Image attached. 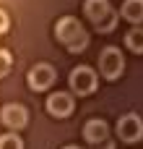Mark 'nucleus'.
Here are the masks:
<instances>
[{
    "label": "nucleus",
    "instance_id": "14",
    "mask_svg": "<svg viewBox=\"0 0 143 149\" xmlns=\"http://www.w3.org/2000/svg\"><path fill=\"white\" fill-rule=\"evenodd\" d=\"M8 29H10V16H8V10L0 8V34H5Z\"/></svg>",
    "mask_w": 143,
    "mask_h": 149
},
{
    "label": "nucleus",
    "instance_id": "16",
    "mask_svg": "<svg viewBox=\"0 0 143 149\" xmlns=\"http://www.w3.org/2000/svg\"><path fill=\"white\" fill-rule=\"evenodd\" d=\"M63 149H81L78 144H68V147H63Z\"/></svg>",
    "mask_w": 143,
    "mask_h": 149
},
{
    "label": "nucleus",
    "instance_id": "6",
    "mask_svg": "<svg viewBox=\"0 0 143 149\" xmlns=\"http://www.w3.org/2000/svg\"><path fill=\"white\" fill-rule=\"evenodd\" d=\"M55 79H57V73H55V68L50 63H36L26 73V84H29L31 92H47L55 84Z\"/></svg>",
    "mask_w": 143,
    "mask_h": 149
},
{
    "label": "nucleus",
    "instance_id": "5",
    "mask_svg": "<svg viewBox=\"0 0 143 149\" xmlns=\"http://www.w3.org/2000/svg\"><path fill=\"white\" fill-rule=\"evenodd\" d=\"M117 139L125 141V144H138L143 139V120L135 113H128V115L117 118Z\"/></svg>",
    "mask_w": 143,
    "mask_h": 149
},
{
    "label": "nucleus",
    "instance_id": "4",
    "mask_svg": "<svg viewBox=\"0 0 143 149\" xmlns=\"http://www.w3.org/2000/svg\"><path fill=\"white\" fill-rule=\"evenodd\" d=\"M99 73L107 79V81H117L122 73H125V58L117 47H104L99 52Z\"/></svg>",
    "mask_w": 143,
    "mask_h": 149
},
{
    "label": "nucleus",
    "instance_id": "8",
    "mask_svg": "<svg viewBox=\"0 0 143 149\" xmlns=\"http://www.w3.org/2000/svg\"><path fill=\"white\" fill-rule=\"evenodd\" d=\"M44 107L52 118H70L76 110V102H73V94H68V92H52L47 97Z\"/></svg>",
    "mask_w": 143,
    "mask_h": 149
},
{
    "label": "nucleus",
    "instance_id": "13",
    "mask_svg": "<svg viewBox=\"0 0 143 149\" xmlns=\"http://www.w3.org/2000/svg\"><path fill=\"white\" fill-rule=\"evenodd\" d=\"M13 68V55L8 50H0V79H5Z\"/></svg>",
    "mask_w": 143,
    "mask_h": 149
},
{
    "label": "nucleus",
    "instance_id": "7",
    "mask_svg": "<svg viewBox=\"0 0 143 149\" xmlns=\"http://www.w3.org/2000/svg\"><path fill=\"white\" fill-rule=\"evenodd\" d=\"M0 120H3V126H5L8 131L18 134V131L26 128V123H29V110H26L21 102H8V105L0 110Z\"/></svg>",
    "mask_w": 143,
    "mask_h": 149
},
{
    "label": "nucleus",
    "instance_id": "9",
    "mask_svg": "<svg viewBox=\"0 0 143 149\" xmlns=\"http://www.w3.org/2000/svg\"><path fill=\"white\" fill-rule=\"evenodd\" d=\"M83 139H86L91 147H102L104 141H109V126H107L102 118H91V120H86V126H83Z\"/></svg>",
    "mask_w": 143,
    "mask_h": 149
},
{
    "label": "nucleus",
    "instance_id": "15",
    "mask_svg": "<svg viewBox=\"0 0 143 149\" xmlns=\"http://www.w3.org/2000/svg\"><path fill=\"white\" fill-rule=\"evenodd\" d=\"M96 149H115V141H112V139H109V141H104V144H102V147H96Z\"/></svg>",
    "mask_w": 143,
    "mask_h": 149
},
{
    "label": "nucleus",
    "instance_id": "10",
    "mask_svg": "<svg viewBox=\"0 0 143 149\" xmlns=\"http://www.w3.org/2000/svg\"><path fill=\"white\" fill-rule=\"evenodd\" d=\"M117 16H122L128 24H135V26L143 24V0H125Z\"/></svg>",
    "mask_w": 143,
    "mask_h": 149
},
{
    "label": "nucleus",
    "instance_id": "2",
    "mask_svg": "<svg viewBox=\"0 0 143 149\" xmlns=\"http://www.w3.org/2000/svg\"><path fill=\"white\" fill-rule=\"evenodd\" d=\"M83 13L86 18L94 24V29L99 34H109L117 29V10L109 5V0H86L83 3Z\"/></svg>",
    "mask_w": 143,
    "mask_h": 149
},
{
    "label": "nucleus",
    "instance_id": "12",
    "mask_svg": "<svg viewBox=\"0 0 143 149\" xmlns=\"http://www.w3.org/2000/svg\"><path fill=\"white\" fill-rule=\"evenodd\" d=\"M0 149H23V141H21V136H18V134L8 131V134H3V136H0Z\"/></svg>",
    "mask_w": 143,
    "mask_h": 149
},
{
    "label": "nucleus",
    "instance_id": "1",
    "mask_svg": "<svg viewBox=\"0 0 143 149\" xmlns=\"http://www.w3.org/2000/svg\"><path fill=\"white\" fill-rule=\"evenodd\" d=\"M55 39L68 52H83L89 47V31L76 16H63L55 21Z\"/></svg>",
    "mask_w": 143,
    "mask_h": 149
},
{
    "label": "nucleus",
    "instance_id": "11",
    "mask_svg": "<svg viewBox=\"0 0 143 149\" xmlns=\"http://www.w3.org/2000/svg\"><path fill=\"white\" fill-rule=\"evenodd\" d=\"M125 47L135 55H143V26H133L125 34Z\"/></svg>",
    "mask_w": 143,
    "mask_h": 149
},
{
    "label": "nucleus",
    "instance_id": "3",
    "mask_svg": "<svg viewBox=\"0 0 143 149\" xmlns=\"http://www.w3.org/2000/svg\"><path fill=\"white\" fill-rule=\"evenodd\" d=\"M68 86H70V92H73L76 97H89V94L96 92L99 76H96V71L89 68V65H76V68L70 71V76H68Z\"/></svg>",
    "mask_w": 143,
    "mask_h": 149
}]
</instances>
